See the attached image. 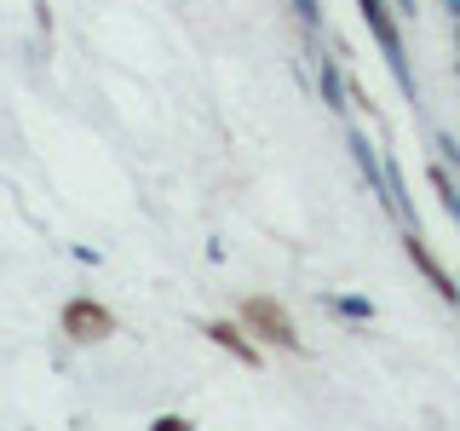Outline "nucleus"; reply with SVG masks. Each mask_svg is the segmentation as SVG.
I'll return each instance as SVG.
<instances>
[{"label":"nucleus","instance_id":"obj_3","mask_svg":"<svg viewBox=\"0 0 460 431\" xmlns=\"http://www.w3.org/2000/svg\"><path fill=\"white\" fill-rule=\"evenodd\" d=\"M208 334H213V339H219V345H230V351H236V356H242V363H253V345H248V339H242V334H236V328H230V322H213V328H208Z\"/></svg>","mask_w":460,"mask_h":431},{"label":"nucleus","instance_id":"obj_2","mask_svg":"<svg viewBox=\"0 0 460 431\" xmlns=\"http://www.w3.org/2000/svg\"><path fill=\"white\" fill-rule=\"evenodd\" d=\"M248 322H259L270 339H282V345H299V334H294V322H288V311H277L270 299H248Z\"/></svg>","mask_w":460,"mask_h":431},{"label":"nucleus","instance_id":"obj_1","mask_svg":"<svg viewBox=\"0 0 460 431\" xmlns=\"http://www.w3.org/2000/svg\"><path fill=\"white\" fill-rule=\"evenodd\" d=\"M64 328L75 339H104L110 334V311L104 305H86V299H75V305L64 311Z\"/></svg>","mask_w":460,"mask_h":431}]
</instances>
